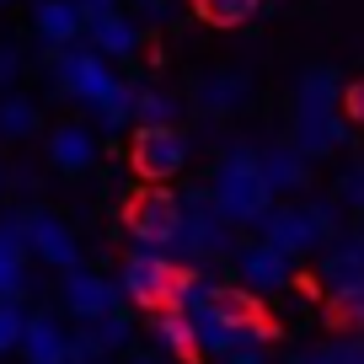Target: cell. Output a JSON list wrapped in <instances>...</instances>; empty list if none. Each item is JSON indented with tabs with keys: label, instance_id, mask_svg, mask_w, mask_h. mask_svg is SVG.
<instances>
[{
	"label": "cell",
	"instance_id": "cell-29",
	"mask_svg": "<svg viewBox=\"0 0 364 364\" xmlns=\"http://www.w3.org/2000/svg\"><path fill=\"white\" fill-rule=\"evenodd\" d=\"M338 198H343V204H353V209H364V161H359V166L348 171V177H343Z\"/></svg>",
	"mask_w": 364,
	"mask_h": 364
},
{
	"label": "cell",
	"instance_id": "cell-35",
	"mask_svg": "<svg viewBox=\"0 0 364 364\" xmlns=\"http://www.w3.org/2000/svg\"><path fill=\"white\" fill-rule=\"evenodd\" d=\"M139 6H150V11H156V6H161V0H139Z\"/></svg>",
	"mask_w": 364,
	"mask_h": 364
},
{
	"label": "cell",
	"instance_id": "cell-12",
	"mask_svg": "<svg viewBox=\"0 0 364 364\" xmlns=\"http://www.w3.org/2000/svg\"><path fill=\"white\" fill-rule=\"evenodd\" d=\"M236 268L252 289H284L289 284V252H279L273 241H247L236 252Z\"/></svg>",
	"mask_w": 364,
	"mask_h": 364
},
{
	"label": "cell",
	"instance_id": "cell-31",
	"mask_svg": "<svg viewBox=\"0 0 364 364\" xmlns=\"http://www.w3.org/2000/svg\"><path fill=\"white\" fill-rule=\"evenodd\" d=\"M75 6H80V16H86V27H91V22H102V16H113V11H118V0H75Z\"/></svg>",
	"mask_w": 364,
	"mask_h": 364
},
{
	"label": "cell",
	"instance_id": "cell-22",
	"mask_svg": "<svg viewBox=\"0 0 364 364\" xmlns=\"http://www.w3.org/2000/svg\"><path fill=\"white\" fill-rule=\"evenodd\" d=\"M262 0H193V11L204 16L209 27H241Z\"/></svg>",
	"mask_w": 364,
	"mask_h": 364
},
{
	"label": "cell",
	"instance_id": "cell-5",
	"mask_svg": "<svg viewBox=\"0 0 364 364\" xmlns=\"http://www.w3.org/2000/svg\"><path fill=\"white\" fill-rule=\"evenodd\" d=\"M177 252L188 268H193L198 257H220V252H230V220L220 215L215 204V188H198V193L182 198V230H177Z\"/></svg>",
	"mask_w": 364,
	"mask_h": 364
},
{
	"label": "cell",
	"instance_id": "cell-37",
	"mask_svg": "<svg viewBox=\"0 0 364 364\" xmlns=\"http://www.w3.org/2000/svg\"><path fill=\"white\" fill-rule=\"evenodd\" d=\"M0 6H11V0H0Z\"/></svg>",
	"mask_w": 364,
	"mask_h": 364
},
{
	"label": "cell",
	"instance_id": "cell-10",
	"mask_svg": "<svg viewBox=\"0 0 364 364\" xmlns=\"http://www.w3.org/2000/svg\"><path fill=\"white\" fill-rule=\"evenodd\" d=\"M59 300H65V311L75 321H102L113 311H124V284H113V279H102V273H91V268H70Z\"/></svg>",
	"mask_w": 364,
	"mask_h": 364
},
{
	"label": "cell",
	"instance_id": "cell-9",
	"mask_svg": "<svg viewBox=\"0 0 364 364\" xmlns=\"http://www.w3.org/2000/svg\"><path fill=\"white\" fill-rule=\"evenodd\" d=\"M182 161H188V139H182V129L171 124H139L134 129V171L150 182H166L182 171Z\"/></svg>",
	"mask_w": 364,
	"mask_h": 364
},
{
	"label": "cell",
	"instance_id": "cell-18",
	"mask_svg": "<svg viewBox=\"0 0 364 364\" xmlns=\"http://www.w3.org/2000/svg\"><path fill=\"white\" fill-rule=\"evenodd\" d=\"M321 279H327L332 289L364 284V236H353V241H327V257H321Z\"/></svg>",
	"mask_w": 364,
	"mask_h": 364
},
{
	"label": "cell",
	"instance_id": "cell-19",
	"mask_svg": "<svg viewBox=\"0 0 364 364\" xmlns=\"http://www.w3.org/2000/svg\"><path fill=\"white\" fill-rule=\"evenodd\" d=\"M86 43L97 48L102 59H129V54L139 48V27L129 22V16L113 11V16H102V22H91V27H86Z\"/></svg>",
	"mask_w": 364,
	"mask_h": 364
},
{
	"label": "cell",
	"instance_id": "cell-2",
	"mask_svg": "<svg viewBox=\"0 0 364 364\" xmlns=\"http://www.w3.org/2000/svg\"><path fill=\"white\" fill-rule=\"evenodd\" d=\"M182 279H188V262H182L177 252H166V247H139L134 241V252L124 257V300L139 306V311H150V316L177 306Z\"/></svg>",
	"mask_w": 364,
	"mask_h": 364
},
{
	"label": "cell",
	"instance_id": "cell-7",
	"mask_svg": "<svg viewBox=\"0 0 364 364\" xmlns=\"http://www.w3.org/2000/svg\"><path fill=\"white\" fill-rule=\"evenodd\" d=\"M11 215H16V225H22V236H27V252H33L38 262L65 268V273L80 268V241L59 215H48V209H11Z\"/></svg>",
	"mask_w": 364,
	"mask_h": 364
},
{
	"label": "cell",
	"instance_id": "cell-36",
	"mask_svg": "<svg viewBox=\"0 0 364 364\" xmlns=\"http://www.w3.org/2000/svg\"><path fill=\"white\" fill-rule=\"evenodd\" d=\"M359 225H364V209H359Z\"/></svg>",
	"mask_w": 364,
	"mask_h": 364
},
{
	"label": "cell",
	"instance_id": "cell-4",
	"mask_svg": "<svg viewBox=\"0 0 364 364\" xmlns=\"http://www.w3.org/2000/svg\"><path fill=\"white\" fill-rule=\"evenodd\" d=\"M48 70H54V80H59V91L65 97H75V102H86L91 113L113 97L124 80L113 75V65H107L97 48H80V43H70V48H48Z\"/></svg>",
	"mask_w": 364,
	"mask_h": 364
},
{
	"label": "cell",
	"instance_id": "cell-34",
	"mask_svg": "<svg viewBox=\"0 0 364 364\" xmlns=\"http://www.w3.org/2000/svg\"><path fill=\"white\" fill-rule=\"evenodd\" d=\"M129 364H171V359H161V353H145V359H129Z\"/></svg>",
	"mask_w": 364,
	"mask_h": 364
},
{
	"label": "cell",
	"instance_id": "cell-27",
	"mask_svg": "<svg viewBox=\"0 0 364 364\" xmlns=\"http://www.w3.org/2000/svg\"><path fill=\"white\" fill-rule=\"evenodd\" d=\"M91 332H97V343L113 353V348H124V343H129V332H134V316H129V306H124V311H113V316L91 321Z\"/></svg>",
	"mask_w": 364,
	"mask_h": 364
},
{
	"label": "cell",
	"instance_id": "cell-33",
	"mask_svg": "<svg viewBox=\"0 0 364 364\" xmlns=\"http://www.w3.org/2000/svg\"><path fill=\"white\" fill-rule=\"evenodd\" d=\"M268 353H262V343H241V348L225 353V364H262Z\"/></svg>",
	"mask_w": 364,
	"mask_h": 364
},
{
	"label": "cell",
	"instance_id": "cell-17",
	"mask_svg": "<svg viewBox=\"0 0 364 364\" xmlns=\"http://www.w3.org/2000/svg\"><path fill=\"white\" fill-rule=\"evenodd\" d=\"M150 332H156V343L166 348V359H177V364L198 359V332H193V321L182 316V311H156Z\"/></svg>",
	"mask_w": 364,
	"mask_h": 364
},
{
	"label": "cell",
	"instance_id": "cell-25",
	"mask_svg": "<svg viewBox=\"0 0 364 364\" xmlns=\"http://www.w3.org/2000/svg\"><path fill=\"white\" fill-rule=\"evenodd\" d=\"M22 332H27V311H22V300H0V359L22 348Z\"/></svg>",
	"mask_w": 364,
	"mask_h": 364
},
{
	"label": "cell",
	"instance_id": "cell-30",
	"mask_svg": "<svg viewBox=\"0 0 364 364\" xmlns=\"http://www.w3.org/2000/svg\"><path fill=\"white\" fill-rule=\"evenodd\" d=\"M343 113H348V118H353V124H359V129H364V80H353V86H348V91H343Z\"/></svg>",
	"mask_w": 364,
	"mask_h": 364
},
{
	"label": "cell",
	"instance_id": "cell-15",
	"mask_svg": "<svg viewBox=\"0 0 364 364\" xmlns=\"http://www.w3.org/2000/svg\"><path fill=\"white\" fill-rule=\"evenodd\" d=\"M48 161H54L59 171H91L97 166V139H91V129L80 124H59L54 134H48Z\"/></svg>",
	"mask_w": 364,
	"mask_h": 364
},
{
	"label": "cell",
	"instance_id": "cell-8",
	"mask_svg": "<svg viewBox=\"0 0 364 364\" xmlns=\"http://www.w3.org/2000/svg\"><path fill=\"white\" fill-rule=\"evenodd\" d=\"M129 230H134L139 247H177V230H182V198L166 193V188H150L129 204Z\"/></svg>",
	"mask_w": 364,
	"mask_h": 364
},
{
	"label": "cell",
	"instance_id": "cell-1",
	"mask_svg": "<svg viewBox=\"0 0 364 364\" xmlns=\"http://www.w3.org/2000/svg\"><path fill=\"white\" fill-rule=\"evenodd\" d=\"M215 204L230 225H262L268 220L273 188L262 177V150H247V145L225 150V161L215 171Z\"/></svg>",
	"mask_w": 364,
	"mask_h": 364
},
{
	"label": "cell",
	"instance_id": "cell-26",
	"mask_svg": "<svg viewBox=\"0 0 364 364\" xmlns=\"http://www.w3.org/2000/svg\"><path fill=\"white\" fill-rule=\"evenodd\" d=\"M97 124L102 129H124V124H139L134 118V86H118L102 107H97Z\"/></svg>",
	"mask_w": 364,
	"mask_h": 364
},
{
	"label": "cell",
	"instance_id": "cell-11",
	"mask_svg": "<svg viewBox=\"0 0 364 364\" xmlns=\"http://www.w3.org/2000/svg\"><path fill=\"white\" fill-rule=\"evenodd\" d=\"M16 353H22V364H70V332L48 311H33Z\"/></svg>",
	"mask_w": 364,
	"mask_h": 364
},
{
	"label": "cell",
	"instance_id": "cell-21",
	"mask_svg": "<svg viewBox=\"0 0 364 364\" xmlns=\"http://www.w3.org/2000/svg\"><path fill=\"white\" fill-rule=\"evenodd\" d=\"M241 97H247L241 75H209L204 86H198V107H204V113H230Z\"/></svg>",
	"mask_w": 364,
	"mask_h": 364
},
{
	"label": "cell",
	"instance_id": "cell-3",
	"mask_svg": "<svg viewBox=\"0 0 364 364\" xmlns=\"http://www.w3.org/2000/svg\"><path fill=\"white\" fill-rule=\"evenodd\" d=\"M348 129H338V80L332 70H311L295 86V150L306 156H327L343 145Z\"/></svg>",
	"mask_w": 364,
	"mask_h": 364
},
{
	"label": "cell",
	"instance_id": "cell-6",
	"mask_svg": "<svg viewBox=\"0 0 364 364\" xmlns=\"http://www.w3.org/2000/svg\"><path fill=\"white\" fill-rule=\"evenodd\" d=\"M262 241H273L279 252L300 257V252L321 247V241H338V215H332V204H306V209H268V220H262Z\"/></svg>",
	"mask_w": 364,
	"mask_h": 364
},
{
	"label": "cell",
	"instance_id": "cell-28",
	"mask_svg": "<svg viewBox=\"0 0 364 364\" xmlns=\"http://www.w3.org/2000/svg\"><path fill=\"white\" fill-rule=\"evenodd\" d=\"M107 348L97 343V332H91V321H80V332H70V364H102Z\"/></svg>",
	"mask_w": 364,
	"mask_h": 364
},
{
	"label": "cell",
	"instance_id": "cell-16",
	"mask_svg": "<svg viewBox=\"0 0 364 364\" xmlns=\"http://www.w3.org/2000/svg\"><path fill=\"white\" fill-rule=\"evenodd\" d=\"M262 177H268L273 193H300L311 182V156L295 145H273V150H262Z\"/></svg>",
	"mask_w": 364,
	"mask_h": 364
},
{
	"label": "cell",
	"instance_id": "cell-13",
	"mask_svg": "<svg viewBox=\"0 0 364 364\" xmlns=\"http://www.w3.org/2000/svg\"><path fill=\"white\" fill-rule=\"evenodd\" d=\"M27 236L16 225V215L0 220V300H22L27 295Z\"/></svg>",
	"mask_w": 364,
	"mask_h": 364
},
{
	"label": "cell",
	"instance_id": "cell-23",
	"mask_svg": "<svg viewBox=\"0 0 364 364\" xmlns=\"http://www.w3.org/2000/svg\"><path fill=\"white\" fill-rule=\"evenodd\" d=\"M327 316L338 327H364V284H348V289H332V306Z\"/></svg>",
	"mask_w": 364,
	"mask_h": 364
},
{
	"label": "cell",
	"instance_id": "cell-14",
	"mask_svg": "<svg viewBox=\"0 0 364 364\" xmlns=\"http://www.w3.org/2000/svg\"><path fill=\"white\" fill-rule=\"evenodd\" d=\"M33 27H38V38H43L48 48H70V43L86 38V16H80L75 0H38Z\"/></svg>",
	"mask_w": 364,
	"mask_h": 364
},
{
	"label": "cell",
	"instance_id": "cell-32",
	"mask_svg": "<svg viewBox=\"0 0 364 364\" xmlns=\"http://www.w3.org/2000/svg\"><path fill=\"white\" fill-rule=\"evenodd\" d=\"M16 75H22V54H16V48H0V86H11Z\"/></svg>",
	"mask_w": 364,
	"mask_h": 364
},
{
	"label": "cell",
	"instance_id": "cell-20",
	"mask_svg": "<svg viewBox=\"0 0 364 364\" xmlns=\"http://www.w3.org/2000/svg\"><path fill=\"white\" fill-rule=\"evenodd\" d=\"M38 129V102L33 97H0V139H27Z\"/></svg>",
	"mask_w": 364,
	"mask_h": 364
},
{
	"label": "cell",
	"instance_id": "cell-24",
	"mask_svg": "<svg viewBox=\"0 0 364 364\" xmlns=\"http://www.w3.org/2000/svg\"><path fill=\"white\" fill-rule=\"evenodd\" d=\"M134 118H139V124H171V118H177V102H171L166 91L139 86L134 91Z\"/></svg>",
	"mask_w": 364,
	"mask_h": 364
}]
</instances>
